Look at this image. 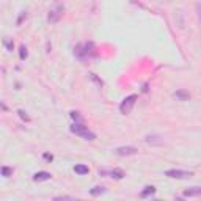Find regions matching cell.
Here are the masks:
<instances>
[{"label": "cell", "instance_id": "cell-1", "mask_svg": "<svg viewBox=\"0 0 201 201\" xmlns=\"http://www.w3.org/2000/svg\"><path fill=\"white\" fill-rule=\"evenodd\" d=\"M71 132L72 134H76V135L79 137H82L85 140H90V142H93V140H96V135L91 131H88V127L87 126H83L82 123H76V124H72L71 127Z\"/></svg>", "mask_w": 201, "mask_h": 201}, {"label": "cell", "instance_id": "cell-2", "mask_svg": "<svg viewBox=\"0 0 201 201\" xmlns=\"http://www.w3.org/2000/svg\"><path fill=\"white\" fill-rule=\"evenodd\" d=\"M137 94H131V96H127L126 99L119 104V112L123 113V115H127V113H131L132 112V108L134 105H135V102H137Z\"/></svg>", "mask_w": 201, "mask_h": 201}, {"label": "cell", "instance_id": "cell-3", "mask_svg": "<svg viewBox=\"0 0 201 201\" xmlns=\"http://www.w3.org/2000/svg\"><path fill=\"white\" fill-rule=\"evenodd\" d=\"M63 5L62 3H57L53 8H50V11H49V16H47V21L50 24H57L60 19H62L63 16Z\"/></svg>", "mask_w": 201, "mask_h": 201}, {"label": "cell", "instance_id": "cell-4", "mask_svg": "<svg viewBox=\"0 0 201 201\" xmlns=\"http://www.w3.org/2000/svg\"><path fill=\"white\" fill-rule=\"evenodd\" d=\"M93 42H85V44H80V46H77V49H76V55L79 57V58H87V57H90L91 53H93Z\"/></svg>", "mask_w": 201, "mask_h": 201}, {"label": "cell", "instance_id": "cell-5", "mask_svg": "<svg viewBox=\"0 0 201 201\" xmlns=\"http://www.w3.org/2000/svg\"><path fill=\"white\" fill-rule=\"evenodd\" d=\"M165 176H168L171 179H188L193 176V173L192 171H182V170H167Z\"/></svg>", "mask_w": 201, "mask_h": 201}, {"label": "cell", "instance_id": "cell-6", "mask_svg": "<svg viewBox=\"0 0 201 201\" xmlns=\"http://www.w3.org/2000/svg\"><path fill=\"white\" fill-rule=\"evenodd\" d=\"M115 153H116L118 156H135L138 153L137 148H134V146H121V148H116L115 149Z\"/></svg>", "mask_w": 201, "mask_h": 201}, {"label": "cell", "instance_id": "cell-7", "mask_svg": "<svg viewBox=\"0 0 201 201\" xmlns=\"http://www.w3.org/2000/svg\"><path fill=\"white\" fill-rule=\"evenodd\" d=\"M173 97L178 101H188L190 99V93H188L187 90H178L173 93Z\"/></svg>", "mask_w": 201, "mask_h": 201}, {"label": "cell", "instance_id": "cell-8", "mask_svg": "<svg viewBox=\"0 0 201 201\" xmlns=\"http://www.w3.org/2000/svg\"><path fill=\"white\" fill-rule=\"evenodd\" d=\"M50 178H52V174H50V173H47V171H38V173H35V174H33V181H35V182L49 181Z\"/></svg>", "mask_w": 201, "mask_h": 201}, {"label": "cell", "instance_id": "cell-9", "mask_svg": "<svg viewBox=\"0 0 201 201\" xmlns=\"http://www.w3.org/2000/svg\"><path fill=\"white\" fill-rule=\"evenodd\" d=\"M74 171H76L77 174L83 176V174H88V173H90V168H88L87 165H83V163H79V165L74 167Z\"/></svg>", "mask_w": 201, "mask_h": 201}, {"label": "cell", "instance_id": "cell-10", "mask_svg": "<svg viewBox=\"0 0 201 201\" xmlns=\"http://www.w3.org/2000/svg\"><path fill=\"white\" fill-rule=\"evenodd\" d=\"M110 176L113 179H123L126 176V173H124V170H121V168H113L110 171Z\"/></svg>", "mask_w": 201, "mask_h": 201}, {"label": "cell", "instance_id": "cell-11", "mask_svg": "<svg viewBox=\"0 0 201 201\" xmlns=\"http://www.w3.org/2000/svg\"><path fill=\"white\" fill-rule=\"evenodd\" d=\"M198 195H201L200 187H192L188 190H184V197H198Z\"/></svg>", "mask_w": 201, "mask_h": 201}, {"label": "cell", "instance_id": "cell-12", "mask_svg": "<svg viewBox=\"0 0 201 201\" xmlns=\"http://www.w3.org/2000/svg\"><path fill=\"white\" fill-rule=\"evenodd\" d=\"M146 143H149V145H162L163 140L160 137H157V135H148L146 137Z\"/></svg>", "mask_w": 201, "mask_h": 201}, {"label": "cell", "instance_id": "cell-13", "mask_svg": "<svg viewBox=\"0 0 201 201\" xmlns=\"http://www.w3.org/2000/svg\"><path fill=\"white\" fill-rule=\"evenodd\" d=\"M156 193V187H153V185H148V187H145V190L140 193V197L142 198H148V197H151V195H154Z\"/></svg>", "mask_w": 201, "mask_h": 201}, {"label": "cell", "instance_id": "cell-14", "mask_svg": "<svg viewBox=\"0 0 201 201\" xmlns=\"http://www.w3.org/2000/svg\"><path fill=\"white\" fill-rule=\"evenodd\" d=\"M69 116H71L72 119H74L76 123H82V124H83V116H80V115H79V112L72 110V112L69 113Z\"/></svg>", "mask_w": 201, "mask_h": 201}, {"label": "cell", "instance_id": "cell-15", "mask_svg": "<svg viewBox=\"0 0 201 201\" xmlns=\"http://www.w3.org/2000/svg\"><path fill=\"white\" fill-rule=\"evenodd\" d=\"M0 174L5 176V178H10V176L13 174V168H10V167H2V168H0Z\"/></svg>", "mask_w": 201, "mask_h": 201}, {"label": "cell", "instance_id": "cell-16", "mask_svg": "<svg viewBox=\"0 0 201 201\" xmlns=\"http://www.w3.org/2000/svg\"><path fill=\"white\" fill-rule=\"evenodd\" d=\"M104 192H105L104 187H94V188H91V190H90V195L97 197V195H101V193H104Z\"/></svg>", "mask_w": 201, "mask_h": 201}, {"label": "cell", "instance_id": "cell-17", "mask_svg": "<svg viewBox=\"0 0 201 201\" xmlns=\"http://www.w3.org/2000/svg\"><path fill=\"white\" fill-rule=\"evenodd\" d=\"M27 55H28L27 47H25V46H21V49H19V57H21V60H25Z\"/></svg>", "mask_w": 201, "mask_h": 201}, {"label": "cell", "instance_id": "cell-18", "mask_svg": "<svg viewBox=\"0 0 201 201\" xmlns=\"http://www.w3.org/2000/svg\"><path fill=\"white\" fill-rule=\"evenodd\" d=\"M17 115H19V116H21L24 121H27V123L30 121V116H28V115H27L25 112H24V110H17Z\"/></svg>", "mask_w": 201, "mask_h": 201}, {"label": "cell", "instance_id": "cell-19", "mask_svg": "<svg viewBox=\"0 0 201 201\" xmlns=\"http://www.w3.org/2000/svg\"><path fill=\"white\" fill-rule=\"evenodd\" d=\"M90 77H91V80H94V82H96L97 87H102V80H101V79H97V77H96V74H93V72H91Z\"/></svg>", "mask_w": 201, "mask_h": 201}, {"label": "cell", "instance_id": "cell-20", "mask_svg": "<svg viewBox=\"0 0 201 201\" xmlns=\"http://www.w3.org/2000/svg\"><path fill=\"white\" fill-rule=\"evenodd\" d=\"M42 157H44V159H46L47 162H52V160H53V156H52V154H49V153H44V154H42Z\"/></svg>", "mask_w": 201, "mask_h": 201}, {"label": "cell", "instance_id": "cell-21", "mask_svg": "<svg viewBox=\"0 0 201 201\" xmlns=\"http://www.w3.org/2000/svg\"><path fill=\"white\" fill-rule=\"evenodd\" d=\"M13 47H14L13 42H11V41H7V49H8V50H13Z\"/></svg>", "mask_w": 201, "mask_h": 201}]
</instances>
